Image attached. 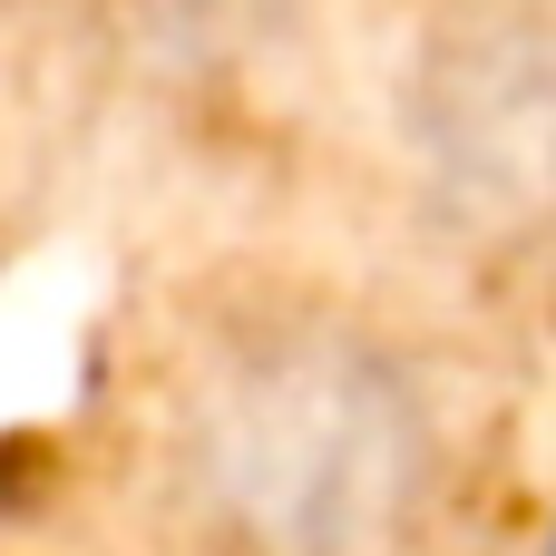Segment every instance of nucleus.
Segmentation results:
<instances>
[{"instance_id": "f257e3e1", "label": "nucleus", "mask_w": 556, "mask_h": 556, "mask_svg": "<svg viewBox=\"0 0 556 556\" xmlns=\"http://www.w3.org/2000/svg\"><path fill=\"white\" fill-rule=\"evenodd\" d=\"M156 459L205 556H420L450 498V410L371 313L244 293L166 362Z\"/></svg>"}, {"instance_id": "f03ea898", "label": "nucleus", "mask_w": 556, "mask_h": 556, "mask_svg": "<svg viewBox=\"0 0 556 556\" xmlns=\"http://www.w3.org/2000/svg\"><path fill=\"white\" fill-rule=\"evenodd\" d=\"M547 20L538 0H459L401 88V137L440 215L469 235H528L547 215Z\"/></svg>"}]
</instances>
